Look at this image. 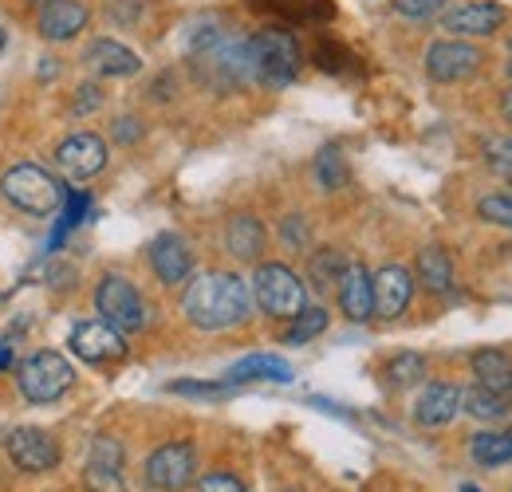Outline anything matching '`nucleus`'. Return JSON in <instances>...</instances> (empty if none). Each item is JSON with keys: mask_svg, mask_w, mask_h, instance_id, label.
<instances>
[{"mask_svg": "<svg viewBox=\"0 0 512 492\" xmlns=\"http://www.w3.org/2000/svg\"><path fill=\"white\" fill-rule=\"evenodd\" d=\"M16 382H20V394L28 402H56L75 386V367L60 351H36L20 363Z\"/></svg>", "mask_w": 512, "mask_h": 492, "instance_id": "6", "label": "nucleus"}, {"mask_svg": "<svg viewBox=\"0 0 512 492\" xmlns=\"http://www.w3.org/2000/svg\"><path fill=\"white\" fill-rule=\"evenodd\" d=\"M473 374H477V386L512 398V355H505L501 347H481L473 355Z\"/></svg>", "mask_w": 512, "mask_h": 492, "instance_id": "21", "label": "nucleus"}, {"mask_svg": "<svg viewBox=\"0 0 512 492\" xmlns=\"http://www.w3.org/2000/svg\"><path fill=\"white\" fill-rule=\"evenodd\" d=\"M414 276L426 292L434 296H446L453 292V264H449V252L442 245H426L418 252V264H414Z\"/></svg>", "mask_w": 512, "mask_h": 492, "instance_id": "22", "label": "nucleus"}, {"mask_svg": "<svg viewBox=\"0 0 512 492\" xmlns=\"http://www.w3.org/2000/svg\"><path fill=\"white\" fill-rule=\"evenodd\" d=\"M375 284V315L379 319H398L414 300V276L402 264H386L371 276Z\"/></svg>", "mask_w": 512, "mask_h": 492, "instance_id": "16", "label": "nucleus"}, {"mask_svg": "<svg viewBox=\"0 0 512 492\" xmlns=\"http://www.w3.org/2000/svg\"><path fill=\"white\" fill-rule=\"evenodd\" d=\"M280 233H284V241H288V248H308V245H312V229H308V221H304L300 213L284 217Z\"/></svg>", "mask_w": 512, "mask_h": 492, "instance_id": "36", "label": "nucleus"}, {"mask_svg": "<svg viewBox=\"0 0 512 492\" xmlns=\"http://www.w3.org/2000/svg\"><path fill=\"white\" fill-rule=\"evenodd\" d=\"M87 63H91V71L103 75V79H130V75L142 71L138 52H130L127 44H119V40H95V44L87 48Z\"/></svg>", "mask_w": 512, "mask_h": 492, "instance_id": "20", "label": "nucleus"}, {"mask_svg": "<svg viewBox=\"0 0 512 492\" xmlns=\"http://www.w3.org/2000/svg\"><path fill=\"white\" fill-rule=\"evenodd\" d=\"M56 166L64 170L67 178L87 182L107 166V142L99 134H91V130H79V134H71L56 146Z\"/></svg>", "mask_w": 512, "mask_h": 492, "instance_id": "12", "label": "nucleus"}, {"mask_svg": "<svg viewBox=\"0 0 512 492\" xmlns=\"http://www.w3.org/2000/svg\"><path fill=\"white\" fill-rule=\"evenodd\" d=\"M166 390L170 394H182V398H225V394H233V382H193V378H178Z\"/></svg>", "mask_w": 512, "mask_h": 492, "instance_id": "34", "label": "nucleus"}, {"mask_svg": "<svg viewBox=\"0 0 512 492\" xmlns=\"http://www.w3.org/2000/svg\"><path fill=\"white\" fill-rule=\"evenodd\" d=\"M0 193L8 205H16L20 213H32V217H52L64 209L67 189L48 170L40 166H12L4 178H0Z\"/></svg>", "mask_w": 512, "mask_h": 492, "instance_id": "3", "label": "nucleus"}, {"mask_svg": "<svg viewBox=\"0 0 512 492\" xmlns=\"http://www.w3.org/2000/svg\"><path fill=\"white\" fill-rule=\"evenodd\" d=\"M253 63H256V79L268 83V87H288L300 67H304V52H300V40L288 32V28H260L253 36Z\"/></svg>", "mask_w": 512, "mask_h": 492, "instance_id": "5", "label": "nucleus"}, {"mask_svg": "<svg viewBox=\"0 0 512 492\" xmlns=\"http://www.w3.org/2000/svg\"><path fill=\"white\" fill-rule=\"evenodd\" d=\"M264 245H268V233H264L260 217H253V213H233L229 217V225H225L229 256H237L241 264H256L264 256Z\"/></svg>", "mask_w": 512, "mask_h": 492, "instance_id": "19", "label": "nucleus"}, {"mask_svg": "<svg viewBox=\"0 0 512 492\" xmlns=\"http://www.w3.org/2000/svg\"><path fill=\"white\" fill-rule=\"evenodd\" d=\"M426 378V359L418 355V351H402V355H394L390 363H386V382L390 386H414V382H422Z\"/></svg>", "mask_w": 512, "mask_h": 492, "instance_id": "30", "label": "nucleus"}, {"mask_svg": "<svg viewBox=\"0 0 512 492\" xmlns=\"http://www.w3.org/2000/svg\"><path fill=\"white\" fill-rule=\"evenodd\" d=\"M505 24V8L489 0H465L442 12V28L453 36H493Z\"/></svg>", "mask_w": 512, "mask_h": 492, "instance_id": "15", "label": "nucleus"}, {"mask_svg": "<svg viewBox=\"0 0 512 492\" xmlns=\"http://www.w3.org/2000/svg\"><path fill=\"white\" fill-rule=\"evenodd\" d=\"M182 311L197 331H229L253 315V292L237 272H201L186 284Z\"/></svg>", "mask_w": 512, "mask_h": 492, "instance_id": "1", "label": "nucleus"}, {"mask_svg": "<svg viewBox=\"0 0 512 492\" xmlns=\"http://www.w3.org/2000/svg\"><path fill=\"white\" fill-rule=\"evenodd\" d=\"M446 0H394V12L406 16V20H426L434 12H442Z\"/></svg>", "mask_w": 512, "mask_h": 492, "instance_id": "38", "label": "nucleus"}, {"mask_svg": "<svg viewBox=\"0 0 512 492\" xmlns=\"http://www.w3.org/2000/svg\"><path fill=\"white\" fill-rule=\"evenodd\" d=\"M103 107V87L99 83H83L79 91H75V99H71V111L75 115H91V111H99Z\"/></svg>", "mask_w": 512, "mask_h": 492, "instance_id": "37", "label": "nucleus"}, {"mask_svg": "<svg viewBox=\"0 0 512 492\" xmlns=\"http://www.w3.org/2000/svg\"><path fill=\"white\" fill-rule=\"evenodd\" d=\"M316 182H320L323 193H335L347 185V158L339 146H323L320 158H316Z\"/></svg>", "mask_w": 512, "mask_h": 492, "instance_id": "27", "label": "nucleus"}, {"mask_svg": "<svg viewBox=\"0 0 512 492\" xmlns=\"http://www.w3.org/2000/svg\"><path fill=\"white\" fill-rule=\"evenodd\" d=\"M197 477V449L190 441H166L146 457V485L158 492H182Z\"/></svg>", "mask_w": 512, "mask_h": 492, "instance_id": "8", "label": "nucleus"}, {"mask_svg": "<svg viewBox=\"0 0 512 492\" xmlns=\"http://www.w3.org/2000/svg\"><path fill=\"white\" fill-rule=\"evenodd\" d=\"M67 347H71L83 363H91V367L119 363V359L127 355V339H123V331L111 327L107 319H87V323H79V327L71 331Z\"/></svg>", "mask_w": 512, "mask_h": 492, "instance_id": "10", "label": "nucleus"}, {"mask_svg": "<svg viewBox=\"0 0 512 492\" xmlns=\"http://www.w3.org/2000/svg\"><path fill=\"white\" fill-rule=\"evenodd\" d=\"M461 410H465L469 418H477V422H501L512 410V402L505 394H493V390H485V386H473V390L461 394Z\"/></svg>", "mask_w": 512, "mask_h": 492, "instance_id": "25", "label": "nucleus"}, {"mask_svg": "<svg viewBox=\"0 0 512 492\" xmlns=\"http://www.w3.org/2000/svg\"><path fill=\"white\" fill-rule=\"evenodd\" d=\"M146 256H150L154 276L162 284H170V288L174 284H186L193 276V248L182 233H158L150 241V248H146Z\"/></svg>", "mask_w": 512, "mask_h": 492, "instance_id": "13", "label": "nucleus"}, {"mask_svg": "<svg viewBox=\"0 0 512 492\" xmlns=\"http://www.w3.org/2000/svg\"><path fill=\"white\" fill-rule=\"evenodd\" d=\"M87 461H91V465H107V469H123V461H127L123 441H119V437L99 433V437L91 441V457H87Z\"/></svg>", "mask_w": 512, "mask_h": 492, "instance_id": "33", "label": "nucleus"}, {"mask_svg": "<svg viewBox=\"0 0 512 492\" xmlns=\"http://www.w3.org/2000/svg\"><path fill=\"white\" fill-rule=\"evenodd\" d=\"M339 308L351 323H367L375 315V284L363 264H347L339 276Z\"/></svg>", "mask_w": 512, "mask_h": 492, "instance_id": "18", "label": "nucleus"}, {"mask_svg": "<svg viewBox=\"0 0 512 492\" xmlns=\"http://www.w3.org/2000/svg\"><path fill=\"white\" fill-rule=\"evenodd\" d=\"M509 402H512V398H509Z\"/></svg>", "mask_w": 512, "mask_h": 492, "instance_id": "47", "label": "nucleus"}, {"mask_svg": "<svg viewBox=\"0 0 512 492\" xmlns=\"http://www.w3.org/2000/svg\"><path fill=\"white\" fill-rule=\"evenodd\" d=\"M485 162L501 178H512V134H501V138H489L485 142Z\"/></svg>", "mask_w": 512, "mask_h": 492, "instance_id": "35", "label": "nucleus"}, {"mask_svg": "<svg viewBox=\"0 0 512 492\" xmlns=\"http://www.w3.org/2000/svg\"><path fill=\"white\" fill-rule=\"evenodd\" d=\"M501 111H505V119L512 123V87L505 91V99H501Z\"/></svg>", "mask_w": 512, "mask_h": 492, "instance_id": "42", "label": "nucleus"}, {"mask_svg": "<svg viewBox=\"0 0 512 492\" xmlns=\"http://www.w3.org/2000/svg\"><path fill=\"white\" fill-rule=\"evenodd\" d=\"M4 367H12V351L8 347H0V370Z\"/></svg>", "mask_w": 512, "mask_h": 492, "instance_id": "43", "label": "nucleus"}, {"mask_svg": "<svg viewBox=\"0 0 512 492\" xmlns=\"http://www.w3.org/2000/svg\"><path fill=\"white\" fill-rule=\"evenodd\" d=\"M249 292L256 308L272 319H292L308 308V288L288 264H256Z\"/></svg>", "mask_w": 512, "mask_h": 492, "instance_id": "4", "label": "nucleus"}, {"mask_svg": "<svg viewBox=\"0 0 512 492\" xmlns=\"http://www.w3.org/2000/svg\"><path fill=\"white\" fill-rule=\"evenodd\" d=\"M225 382H292V367L276 355H249L225 370Z\"/></svg>", "mask_w": 512, "mask_h": 492, "instance_id": "23", "label": "nucleus"}, {"mask_svg": "<svg viewBox=\"0 0 512 492\" xmlns=\"http://www.w3.org/2000/svg\"><path fill=\"white\" fill-rule=\"evenodd\" d=\"M505 71H509V79H512V56H509V67H505Z\"/></svg>", "mask_w": 512, "mask_h": 492, "instance_id": "45", "label": "nucleus"}, {"mask_svg": "<svg viewBox=\"0 0 512 492\" xmlns=\"http://www.w3.org/2000/svg\"><path fill=\"white\" fill-rule=\"evenodd\" d=\"M87 20H91V8L83 0H44L36 16V32L52 44H67L87 28Z\"/></svg>", "mask_w": 512, "mask_h": 492, "instance_id": "14", "label": "nucleus"}, {"mask_svg": "<svg viewBox=\"0 0 512 492\" xmlns=\"http://www.w3.org/2000/svg\"><path fill=\"white\" fill-rule=\"evenodd\" d=\"M481 71V52L469 40H434L426 48V75L434 83H465Z\"/></svg>", "mask_w": 512, "mask_h": 492, "instance_id": "11", "label": "nucleus"}, {"mask_svg": "<svg viewBox=\"0 0 512 492\" xmlns=\"http://www.w3.org/2000/svg\"><path fill=\"white\" fill-rule=\"evenodd\" d=\"M95 308H99V315H103L111 327H119L123 335H134V331H142V327L150 323L146 300L138 296V288L130 284L127 276H119V272H107V276L99 280V288H95Z\"/></svg>", "mask_w": 512, "mask_h": 492, "instance_id": "7", "label": "nucleus"}, {"mask_svg": "<svg viewBox=\"0 0 512 492\" xmlns=\"http://www.w3.org/2000/svg\"><path fill=\"white\" fill-rule=\"evenodd\" d=\"M343 268H347V260H343V252H339V248H316V252H312V260H308V280H312L320 292L339 288Z\"/></svg>", "mask_w": 512, "mask_h": 492, "instance_id": "26", "label": "nucleus"}, {"mask_svg": "<svg viewBox=\"0 0 512 492\" xmlns=\"http://www.w3.org/2000/svg\"><path fill=\"white\" fill-rule=\"evenodd\" d=\"M461 492H481V489H473V485H465V489H461Z\"/></svg>", "mask_w": 512, "mask_h": 492, "instance_id": "44", "label": "nucleus"}, {"mask_svg": "<svg viewBox=\"0 0 512 492\" xmlns=\"http://www.w3.org/2000/svg\"><path fill=\"white\" fill-rule=\"evenodd\" d=\"M197 492H245V485L233 473H205L197 481Z\"/></svg>", "mask_w": 512, "mask_h": 492, "instance_id": "39", "label": "nucleus"}, {"mask_svg": "<svg viewBox=\"0 0 512 492\" xmlns=\"http://www.w3.org/2000/svg\"><path fill=\"white\" fill-rule=\"evenodd\" d=\"M190 56L197 75L217 91H233V87H245L256 79L253 36L217 32V24H209L205 32L190 36Z\"/></svg>", "mask_w": 512, "mask_h": 492, "instance_id": "2", "label": "nucleus"}, {"mask_svg": "<svg viewBox=\"0 0 512 492\" xmlns=\"http://www.w3.org/2000/svg\"><path fill=\"white\" fill-rule=\"evenodd\" d=\"M4 453L20 473H48L60 465V445L48 430L20 426L4 437Z\"/></svg>", "mask_w": 512, "mask_h": 492, "instance_id": "9", "label": "nucleus"}, {"mask_svg": "<svg viewBox=\"0 0 512 492\" xmlns=\"http://www.w3.org/2000/svg\"><path fill=\"white\" fill-rule=\"evenodd\" d=\"M0 52H4V32H0Z\"/></svg>", "mask_w": 512, "mask_h": 492, "instance_id": "46", "label": "nucleus"}, {"mask_svg": "<svg viewBox=\"0 0 512 492\" xmlns=\"http://www.w3.org/2000/svg\"><path fill=\"white\" fill-rule=\"evenodd\" d=\"M83 485L87 492H127L123 469H107V465H91V461L83 469Z\"/></svg>", "mask_w": 512, "mask_h": 492, "instance_id": "32", "label": "nucleus"}, {"mask_svg": "<svg viewBox=\"0 0 512 492\" xmlns=\"http://www.w3.org/2000/svg\"><path fill=\"white\" fill-rule=\"evenodd\" d=\"M60 75V60H44V67H40V79H56Z\"/></svg>", "mask_w": 512, "mask_h": 492, "instance_id": "41", "label": "nucleus"}, {"mask_svg": "<svg viewBox=\"0 0 512 492\" xmlns=\"http://www.w3.org/2000/svg\"><path fill=\"white\" fill-rule=\"evenodd\" d=\"M461 386H453V382H430L422 394H418V402H414V422L418 426H426V430H442L449 426L457 414H461Z\"/></svg>", "mask_w": 512, "mask_h": 492, "instance_id": "17", "label": "nucleus"}, {"mask_svg": "<svg viewBox=\"0 0 512 492\" xmlns=\"http://www.w3.org/2000/svg\"><path fill=\"white\" fill-rule=\"evenodd\" d=\"M87 205H91V193L87 189H79V193H67L64 197V213H60V221H56V233L48 237V252H56V248L64 245V237L83 221V213H87Z\"/></svg>", "mask_w": 512, "mask_h": 492, "instance_id": "28", "label": "nucleus"}, {"mask_svg": "<svg viewBox=\"0 0 512 492\" xmlns=\"http://www.w3.org/2000/svg\"><path fill=\"white\" fill-rule=\"evenodd\" d=\"M469 453H473V461H477V465H489V469L509 465L512 461V430L477 433V437L469 441Z\"/></svg>", "mask_w": 512, "mask_h": 492, "instance_id": "24", "label": "nucleus"}, {"mask_svg": "<svg viewBox=\"0 0 512 492\" xmlns=\"http://www.w3.org/2000/svg\"><path fill=\"white\" fill-rule=\"evenodd\" d=\"M477 217L489 221V225H501L512 229V193H489L477 201Z\"/></svg>", "mask_w": 512, "mask_h": 492, "instance_id": "31", "label": "nucleus"}, {"mask_svg": "<svg viewBox=\"0 0 512 492\" xmlns=\"http://www.w3.org/2000/svg\"><path fill=\"white\" fill-rule=\"evenodd\" d=\"M115 138H119V142H138V138H142V123H138V119H134V115H123V119H115Z\"/></svg>", "mask_w": 512, "mask_h": 492, "instance_id": "40", "label": "nucleus"}, {"mask_svg": "<svg viewBox=\"0 0 512 492\" xmlns=\"http://www.w3.org/2000/svg\"><path fill=\"white\" fill-rule=\"evenodd\" d=\"M323 331H327V311L304 308L300 315H292V327H288L284 343H288V347H304V343H312V339L323 335Z\"/></svg>", "mask_w": 512, "mask_h": 492, "instance_id": "29", "label": "nucleus"}]
</instances>
